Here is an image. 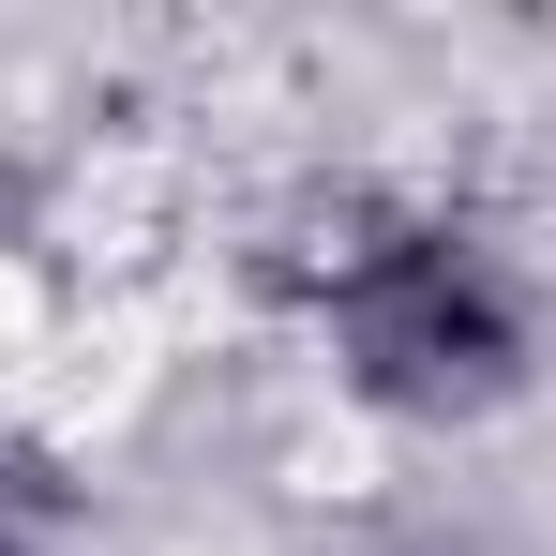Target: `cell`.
Here are the masks:
<instances>
[{"mask_svg":"<svg viewBox=\"0 0 556 556\" xmlns=\"http://www.w3.org/2000/svg\"><path fill=\"white\" fill-rule=\"evenodd\" d=\"M0 556H46V542H30V511H15V496H0Z\"/></svg>","mask_w":556,"mask_h":556,"instance_id":"obj_2","label":"cell"},{"mask_svg":"<svg viewBox=\"0 0 556 556\" xmlns=\"http://www.w3.org/2000/svg\"><path fill=\"white\" fill-rule=\"evenodd\" d=\"M286 346L376 437H481L556 376V286L466 195H331L286 241Z\"/></svg>","mask_w":556,"mask_h":556,"instance_id":"obj_1","label":"cell"}]
</instances>
